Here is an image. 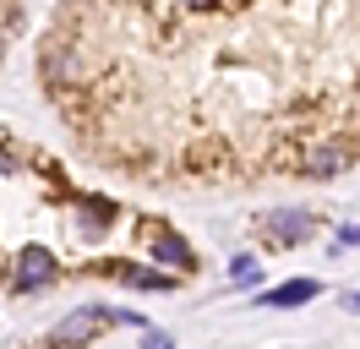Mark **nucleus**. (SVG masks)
Masks as SVG:
<instances>
[{
  "instance_id": "f257e3e1",
  "label": "nucleus",
  "mask_w": 360,
  "mask_h": 349,
  "mask_svg": "<svg viewBox=\"0 0 360 349\" xmlns=\"http://www.w3.org/2000/svg\"><path fill=\"white\" fill-rule=\"evenodd\" d=\"M110 322H126L120 311H104V305H77L66 322H55L49 327V344L55 349H71V344H88V338H98Z\"/></svg>"
},
{
  "instance_id": "f03ea898",
  "label": "nucleus",
  "mask_w": 360,
  "mask_h": 349,
  "mask_svg": "<svg viewBox=\"0 0 360 349\" xmlns=\"http://www.w3.org/2000/svg\"><path fill=\"white\" fill-rule=\"evenodd\" d=\"M44 284H55V257H49L44 246H27L22 257H17V267H11V289H44Z\"/></svg>"
},
{
  "instance_id": "7ed1b4c3",
  "label": "nucleus",
  "mask_w": 360,
  "mask_h": 349,
  "mask_svg": "<svg viewBox=\"0 0 360 349\" xmlns=\"http://www.w3.org/2000/svg\"><path fill=\"white\" fill-rule=\"evenodd\" d=\"M262 235L278 240V246H300V240L311 235V218L295 213V208H284V213H268V218H262Z\"/></svg>"
},
{
  "instance_id": "20e7f679",
  "label": "nucleus",
  "mask_w": 360,
  "mask_h": 349,
  "mask_svg": "<svg viewBox=\"0 0 360 349\" xmlns=\"http://www.w3.org/2000/svg\"><path fill=\"white\" fill-rule=\"evenodd\" d=\"M322 295V284L316 279H290V284H278V289H268L262 295V305H278V311H290V305H306Z\"/></svg>"
},
{
  "instance_id": "39448f33",
  "label": "nucleus",
  "mask_w": 360,
  "mask_h": 349,
  "mask_svg": "<svg viewBox=\"0 0 360 349\" xmlns=\"http://www.w3.org/2000/svg\"><path fill=\"white\" fill-rule=\"evenodd\" d=\"M153 262H164V267H191V246L180 235H169V229H153Z\"/></svg>"
},
{
  "instance_id": "423d86ee",
  "label": "nucleus",
  "mask_w": 360,
  "mask_h": 349,
  "mask_svg": "<svg viewBox=\"0 0 360 349\" xmlns=\"http://www.w3.org/2000/svg\"><path fill=\"white\" fill-rule=\"evenodd\" d=\"M306 170H311L316 180H328V174H338V170H344V148H316Z\"/></svg>"
},
{
  "instance_id": "0eeeda50",
  "label": "nucleus",
  "mask_w": 360,
  "mask_h": 349,
  "mask_svg": "<svg viewBox=\"0 0 360 349\" xmlns=\"http://www.w3.org/2000/svg\"><path fill=\"white\" fill-rule=\"evenodd\" d=\"M126 284H142V289H169V279L164 273H148V267H115Z\"/></svg>"
},
{
  "instance_id": "6e6552de",
  "label": "nucleus",
  "mask_w": 360,
  "mask_h": 349,
  "mask_svg": "<svg viewBox=\"0 0 360 349\" xmlns=\"http://www.w3.org/2000/svg\"><path fill=\"white\" fill-rule=\"evenodd\" d=\"M229 279H235V284H251V279H257V262H251V257H235Z\"/></svg>"
},
{
  "instance_id": "1a4fd4ad",
  "label": "nucleus",
  "mask_w": 360,
  "mask_h": 349,
  "mask_svg": "<svg viewBox=\"0 0 360 349\" xmlns=\"http://www.w3.org/2000/svg\"><path fill=\"white\" fill-rule=\"evenodd\" d=\"M142 349H175V338L169 333H142Z\"/></svg>"
},
{
  "instance_id": "9d476101",
  "label": "nucleus",
  "mask_w": 360,
  "mask_h": 349,
  "mask_svg": "<svg viewBox=\"0 0 360 349\" xmlns=\"http://www.w3.org/2000/svg\"><path fill=\"white\" fill-rule=\"evenodd\" d=\"M344 311H355V317H360V289H349V295H344Z\"/></svg>"
},
{
  "instance_id": "9b49d317",
  "label": "nucleus",
  "mask_w": 360,
  "mask_h": 349,
  "mask_svg": "<svg viewBox=\"0 0 360 349\" xmlns=\"http://www.w3.org/2000/svg\"><path fill=\"white\" fill-rule=\"evenodd\" d=\"M186 6H197V11H207V6H213V0H186Z\"/></svg>"
}]
</instances>
